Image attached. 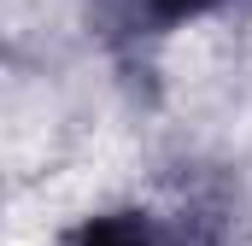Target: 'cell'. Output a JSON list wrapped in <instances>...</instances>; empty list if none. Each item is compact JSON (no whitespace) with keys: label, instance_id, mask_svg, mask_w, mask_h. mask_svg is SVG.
Masks as SVG:
<instances>
[{"label":"cell","instance_id":"1","mask_svg":"<svg viewBox=\"0 0 252 246\" xmlns=\"http://www.w3.org/2000/svg\"><path fill=\"white\" fill-rule=\"evenodd\" d=\"M88 246H147V235L135 223H100V229H88Z\"/></svg>","mask_w":252,"mask_h":246},{"label":"cell","instance_id":"2","mask_svg":"<svg viewBox=\"0 0 252 246\" xmlns=\"http://www.w3.org/2000/svg\"><path fill=\"white\" fill-rule=\"evenodd\" d=\"M199 6H211V0H158L164 18H182V12H199Z\"/></svg>","mask_w":252,"mask_h":246}]
</instances>
